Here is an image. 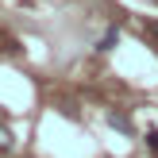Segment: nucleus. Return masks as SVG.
Returning a JSON list of instances; mask_svg holds the SVG:
<instances>
[{
	"label": "nucleus",
	"instance_id": "1",
	"mask_svg": "<svg viewBox=\"0 0 158 158\" xmlns=\"http://www.w3.org/2000/svg\"><path fill=\"white\" fill-rule=\"evenodd\" d=\"M108 123H112L116 131H123V135H131V131H135V127H131V116H127V112H108Z\"/></svg>",
	"mask_w": 158,
	"mask_h": 158
},
{
	"label": "nucleus",
	"instance_id": "2",
	"mask_svg": "<svg viewBox=\"0 0 158 158\" xmlns=\"http://www.w3.org/2000/svg\"><path fill=\"white\" fill-rule=\"evenodd\" d=\"M116 43H120V27H108L104 35H100V43H97V50H112Z\"/></svg>",
	"mask_w": 158,
	"mask_h": 158
},
{
	"label": "nucleus",
	"instance_id": "3",
	"mask_svg": "<svg viewBox=\"0 0 158 158\" xmlns=\"http://www.w3.org/2000/svg\"><path fill=\"white\" fill-rule=\"evenodd\" d=\"M147 147L158 154V127H147Z\"/></svg>",
	"mask_w": 158,
	"mask_h": 158
},
{
	"label": "nucleus",
	"instance_id": "4",
	"mask_svg": "<svg viewBox=\"0 0 158 158\" xmlns=\"http://www.w3.org/2000/svg\"><path fill=\"white\" fill-rule=\"evenodd\" d=\"M0 151H12V131L0 127Z\"/></svg>",
	"mask_w": 158,
	"mask_h": 158
},
{
	"label": "nucleus",
	"instance_id": "5",
	"mask_svg": "<svg viewBox=\"0 0 158 158\" xmlns=\"http://www.w3.org/2000/svg\"><path fill=\"white\" fill-rule=\"evenodd\" d=\"M154 35H158V27H154Z\"/></svg>",
	"mask_w": 158,
	"mask_h": 158
},
{
	"label": "nucleus",
	"instance_id": "6",
	"mask_svg": "<svg viewBox=\"0 0 158 158\" xmlns=\"http://www.w3.org/2000/svg\"><path fill=\"white\" fill-rule=\"evenodd\" d=\"M154 54H158V46H154Z\"/></svg>",
	"mask_w": 158,
	"mask_h": 158
}]
</instances>
